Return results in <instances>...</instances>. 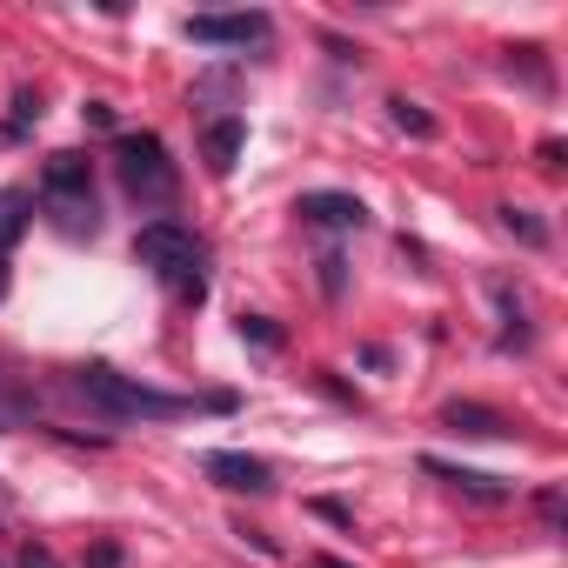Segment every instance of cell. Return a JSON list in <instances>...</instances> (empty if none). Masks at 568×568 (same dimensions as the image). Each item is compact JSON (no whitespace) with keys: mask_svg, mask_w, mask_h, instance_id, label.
Here are the masks:
<instances>
[{"mask_svg":"<svg viewBox=\"0 0 568 568\" xmlns=\"http://www.w3.org/2000/svg\"><path fill=\"white\" fill-rule=\"evenodd\" d=\"M74 395H81L94 415H108V422H181V415H194L187 395L148 388V382H134V375H121V368H108V362L74 368Z\"/></svg>","mask_w":568,"mask_h":568,"instance_id":"cell-1","label":"cell"},{"mask_svg":"<svg viewBox=\"0 0 568 568\" xmlns=\"http://www.w3.org/2000/svg\"><path fill=\"white\" fill-rule=\"evenodd\" d=\"M134 261H141V267H154L181 302H201V295H207L201 241H194V227H187V221H168V214H161V221H148V227L134 234Z\"/></svg>","mask_w":568,"mask_h":568,"instance_id":"cell-2","label":"cell"},{"mask_svg":"<svg viewBox=\"0 0 568 568\" xmlns=\"http://www.w3.org/2000/svg\"><path fill=\"white\" fill-rule=\"evenodd\" d=\"M41 207L54 214L61 234H94V227H101L94 161H88V154H48V168H41Z\"/></svg>","mask_w":568,"mask_h":568,"instance_id":"cell-3","label":"cell"},{"mask_svg":"<svg viewBox=\"0 0 568 568\" xmlns=\"http://www.w3.org/2000/svg\"><path fill=\"white\" fill-rule=\"evenodd\" d=\"M114 168H121L128 201H141V207H174L181 174H174L161 134H121V141H114Z\"/></svg>","mask_w":568,"mask_h":568,"instance_id":"cell-4","label":"cell"},{"mask_svg":"<svg viewBox=\"0 0 568 568\" xmlns=\"http://www.w3.org/2000/svg\"><path fill=\"white\" fill-rule=\"evenodd\" d=\"M267 14L261 8H247V14H187V41L194 48H254V41H267Z\"/></svg>","mask_w":568,"mask_h":568,"instance_id":"cell-5","label":"cell"},{"mask_svg":"<svg viewBox=\"0 0 568 568\" xmlns=\"http://www.w3.org/2000/svg\"><path fill=\"white\" fill-rule=\"evenodd\" d=\"M201 475H207V481H221V488H241V495H267V488H274V468H267V462H254V455H234V448L201 455Z\"/></svg>","mask_w":568,"mask_h":568,"instance_id":"cell-6","label":"cell"},{"mask_svg":"<svg viewBox=\"0 0 568 568\" xmlns=\"http://www.w3.org/2000/svg\"><path fill=\"white\" fill-rule=\"evenodd\" d=\"M295 214H302V221H315V227H335V234H348V227H368V207H362L355 194H335V187H315V194H302V201H295Z\"/></svg>","mask_w":568,"mask_h":568,"instance_id":"cell-7","label":"cell"},{"mask_svg":"<svg viewBox=\"0 0 568 568\" xmlns=\"http://www.w3.org/2000/svg\"><path fill=\"white\" fill-rule=\"evenodd\" d=\"M442 428L475 435V442H501V435H515V422H508L501 408H481V402H448V408H442Z\"/></svg>","mask_w":568,"mask_h":568,"instance_id":"cell-8","label":"cell"},{"mask_svg":"<svg viewBox=\"0 0 568 568\" xmlns=\"http://www.w3.org/2000/svg\"><path fill=\"white\" fill-rule=\"evenodd\" d=\"M422 468H428V475H442L455 495H475V501H508V481H495V475H481V468H462V462H442V455H422Z\"/></svg>","mask_w":568,"mask_h":568,"instance_id":"cell-9","label":"cell"},{"mask_svg":"<svg viewBox=\"0 0 568 568\" xmlns=\"http://www.w3.org/2000/svg\"><path fill=\"white\" fill-rule=\"evenodd\" d=\"M201 148H207V168H214V174H234V161H241V148H247V121H241V114L207 121Z\"/></svg>","mask_w":568,"mask_h":568,"instance_id":"cell-10","label":"cell"},{"mask_svg":"<svg viewBox=\"0 0 568 568\" xmlns=\"http://www.w3.org/2000/svg\"><path fill=\"white\" fill-rule=\"evenodd\" d=\"M34 227V194L28 187H0V261H8V247Z\"/></svg>","mask_w":568,"mask_h":568,"instance_id":"cell-11","label":"cell"},{"mask_svg":"<svg viewBox=\"0 0 568 568\" xmlns=\"http://www.w3.org/2000/svg\"><path fill=\"white\" fill-rule=\"evenodd\" d=\"M388 108H395V128H402V134H422V141H428V134H435V114H422V108H415V101H402V94H395V101H388Z\"/></svg>","mask_w":568,"mask_h":568,"instance_id":"cell-12","label":"cell"},{"mask_svg":"<svg viewBox=\"0 0 568 568\" xmlns=\"http://www.w3.org/2000/svg\"><path fill=\"white\" fill-rule=\"evenodd\" d=\"M501 227H508V234H521L528 247H541V241H548V227H541L528 207H501Z\"/></svg>","mask_w":568,"mask_h":568,"instance_id":"cell-13","label":"cell"},{"mask_svg":"<svg viewBox=\"0 0 568 568\" xmlns=\"http://www.w3.org/2000/svg\"><path fill=\"white\" fill-rule=\"evenodd\" d=\"M342 288H348V261H342V247H328V254H322V295L342 302Z\"/></svg>","mask_w":568,"mask_h":568,"instance_id":"cell-14","label":"cell"},{"mask_svg":"<svg viewBox=\"0 0 568 568\" xmlns=\"http://www.w3.org/2000/svg\"><path fill=\"white\" fill-rule=\"evenodd\" d=\"M34 422V402L28 395H0V435H8V428H28Z\"/></svg>","mask_w":568,"mask_h":568,"instance_id":"cell-15","label":"cell"},{"mask_svg":"<svg viewBox=\"0 0 568 568\" xmlns=\"http://www.w3.org/2000/svg\"><path fill=\"white\" fill-rule=\"evenodd\" d=\"M241 335H247V342H261V348H281V328H274L267 315H241Z\"/></svg>","mask_w":568,"mask_h":568,"instance_id":"cell-16","label":"cell"},{"mask_svg":"<svg viewBox=\"0 0 568 568\" xmlns=\"http://www.w3.org/2000/svg\"><path fill=\"white\" fill-rule=\"evenodd\" d=\"M34 121H41V94H21V101H14V134H28Z\"/></svg>","mask_w":568,"mask_h":568,"instance_id":"cell-17","label":"cell"},{"mask_svg":"<svg viewBox=\"0 0 568 568\" xmlns=\"http://www.w3.org/2000/svg\"><path fill=\"white\" fill-rule=\"evenodd\" d=\"M21 568H54V555H48V548H34V541H28V548H21Z\"/></svg>","mask_w":568,"mask_h":568,"instance_id":"cell-18","label":"cell"},{"mask_svg":"<svg viewBox=\"0 0 568 568\" xmlns=\"http://www.w3.org/2000/svg\"><path fill=\"white\" fill-rule=\"evenodd\" d=\"M315 568H348V561H335V555H315Z\"/></svg>","mask_w":568,"mask_h":568,"instance_id":"cell-19","label":"cell"},{"mask_svg":"<svg viewBox=\"0 0 568 568\" xmlns=\"http://www.w3.org/2000/svg\"><path fill=\"white\" fill-rule=\"evenodd\" d=\"M0 295H8V261H0Z\"/></svg>","mask_w":568,"mask_h":568,"instance_id":"cell-20","label":"cell"}]
</instances>
